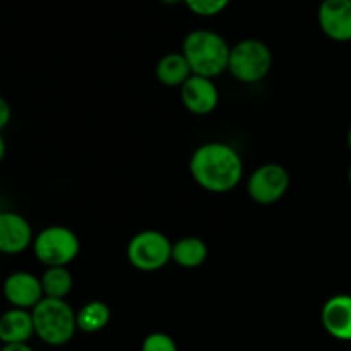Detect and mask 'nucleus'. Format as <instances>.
I'll return each mask as SVG.
<instances>
[{"label":"nucleus","instance_id":"412c9836","mask_svg":"<svg viewBox=\"0 0 351 351\" xmlns=\"http://www.w3.org/2000/svg\"><path fill=\"white\" fill-rule=\"evenodd\" d=\"M2 351H34L29 343H19V345H3Z\"/></svg>","mask_w":351,"mask_h":351},{"label":"nucleus","instance_id":"f3484780","mask_svg":"<svg viewBox=\"0 0 351 351\" xmlns=\"http://www.w3.org/2000/svg\"><path fill=\"white\" fill-rule=\"evenodd\" d=\"M43 295L47 298L65 300L74 287V278L67 267H47L40 276Z\"/></svg>","mask_w":351,"mask_h":351},{"label":"nucleus","instance_id":"20e7f679","mask_svg":"<svg viewBox=\"0 0 351 351\" xmlns=\"http://www.w3.org/2000/svg\"><path fill=\"white\" fill-rule=\"evenodd\" d=\"M273 51L257 38H245L235 43L230 51L228 72L243 84H256L269 74Z\"/></svg>","mask_w":351,"mask_h":351},{"label":"nucleus","instance_id":"423d86ee","mask_svg":"<svg viewBox=\"0 0 351 351\" xmlns=\"http://www.w3.org/2000/svg\"><path fill=\"white\" fill-rule=\"evenodd\" d=\"M173 243L158 230H143L130 239L127 245V259L136 269L144 273L160 271L171 261Z\"/></svg>","mask_w":351,"mask_h":351},{"label":"nucleus","instance_id":"393cba45","mask_svg":"<svg viewBox=\"0 0 351 351\" xmlns=\"http://www.w3.org/2000/svg\"><path fill=\"white\" fill-rule=\"evenodd\" d=\"M348 180H350V184H351V167H350V171H348Z\"/></svg>","mask_w":351,"mask_h":351},{"label":"nucleus","instance_id":"39448f33","mask_svg":"<svg viewBox=\"0 0 351 351\" xmlns=\"http://www.w3.org/2000/svg\"><path fill=\"white\" fill-rule=\"evenodd\" d=\"M33 254L47 267H67L77 257L81 242L71 228L51 225L34 235Z\"/></svg>","mask_w":351,"mask_h":351},{"label":"nucleus","instance_id":"4be33fe9","mask_svg":"<svg viewBox=\"0 0 351 351\" xmlns=\"http://www.w3.org/2000/svg\"><path fill=\"white\" fill-rule=\"evenodd\" d=\"M5 153H7V143L5 139H3L2 132H0V163H2L3 158H5Z\"/></svg>","mask_w":351,"mask_h":351},{"label":"nucleus","instance_id":"a878e982","mask_svg":"<svg viewBox=\"0 0 351 351\" xmlns=\"http://www.w3.org/2000/svg\"><path fill=\"white\" fill-rule=\"evenodd\" d=\"M2 346H3V345H2V341H0V351H2Z\"/></svg>","mask_w":351,"mask_h":351},{"label":"nucleus","instance_id":"ddd939ff","mask_svg":"<svg viewBox=\"0 0 351 351\" xmlns=\"http://www.w3.org/2000/svg\"><path fill=\"white\" fill-rule=\"evenodd\" d=\"M34 336L33 314L24 308H7L0 314V341L2 345L29 343Z\"/></svg>","mask_w":351,"mask_h":351},{"label":"nucleus","instance_id":"0eeeda50","mask_svg":"<svg viewBox=\"0 0 351 351\" xmlns=\"http://www.w3.org/2000/svg\"><path fill=\"white\" fill-rule=\"evenodd\" d=\"M290 187V173L280 163H264L247 180V192L257 204L271 206L281 201Z\"/></svg>","mask_w":351,"mask_h":351},{"label":"nucleus","instance_id":"1a4fd4ad","mask_svg":"<svg viewBox=\"0 0 351 351\" xmlns=\"http://www.w3.org/2000/svg\"><path fill=\"white\" fill-rule=\"evenodd\" d=\"M34 233L31 223L14 211L0 213V254L17 256L33 245Z\"/></svg>","mask_w":351,"mask_h":351},{"label":"nucleus","instance_id":"9d476101","mask_svg":"<svg viewBox=\"0 0 351 351\" xmlns=\"http://www.w3.org/2000/svg\"><path fill=\"white\" fill-rule=\"evenodd\" d=\"M180 98L189 112L202 117L215 112L219 103V91L213 79L192 74L180 88Z\"/></svg>","mask_w":351,"mask_h":351},{"label":"nucleus","instance_id":"5701e85b","mask_svg":"<svg viewBox=\"0 0 351 351\" xmlns=\"http://www.w3.org/2000/svg\"><path fill=\"white\" fill-rule=\"evenodd\" d=\"M160 2L167 3V5H175V3H180V2H184V0H160Z\"/></svg>","mask_w":351,"mask_h":351},{"label":"nucleus","instance_id":"bb28decb","mask_svg":"<svg viewBox=\"0 0 351 351\" xmlns=\"http://www.w3.org/2000/svg\"><path fill=\"white\" fill-rule=\"evenodd\" d=\"M0 213H2V204H0Z\"/></svg>","mask_w":351,"mask_h":351},{"label":"nucleus","instance_id":"f257e3e1","mask_svg":"<svg viewBox=\"0 0 351 351\" xmlns=\"http://www.w3.org/2000/svg\"><path fill=\"white\" fill-rule=\"evenodd\" d=\"M189 170L199 187L213 194H226L242 182L243 161L226 143H206L192 153Z\"/></svg>","mask_w":351,"mask_h":351},{"label":"nucleus","instance_id":"2eb2a0df","mask_svg":"<svg viewBox=\"0 0 351 351\" xmlns=\"http://www.w3.org/2000/svg\"><path fill=\"white\" fill-rule=\"evenodd\" d=\"M208 243L199 237H184L177 240L171 249V261L185 269H195L208 259Z\"/></svg>","mask_w":351,"mask_h":351},{"label":"nucleus","instance_id":"9b49d317","mask_svg":"<svg viewBox=\"0 0 351 351\" xmlns=\"http://www.w3.org/2000/svg\"><path fill=\"white\" fill-rule=\"evenodd\" d=\"M322 33L332 41H351V0H322L317 10Z\"/></svg>","mask_w":351,"mask_h":351},{"label":"nucleus","instance_id":"b1692460","mask_svg":"<svg viewBox=\"0 0 351 351\" xmlns=\"http://www.w3.org/2000/svg\"><path fill=\"white\" fill-rule=\"evenodd\" d=\"M348 146H350V149H351V127H350V130H348Z\"/></svg>","mask_w":351,"mask_h":351},{"label":"nucleus","instance_id":"f8f14e48","mask_svg":"<svg viewBox=\"0 0 351 351\" xmlns=\"http://www.w3.org/2000/svg\"><path fill=\"white\" fill-rule=\"evenodd\" d=\"M321 321L326 332L339 341H351V295H335L324 304Z\"/></svg>","mask_w":351,"mask_h":351},{"label":"nucleus","instance_id":"6ab92c4d","mask_svg":"<svg viewBox=\"0 0 351 351\" xmlns=\"http://www.w3.org/2000/svg\"><path fill=\"white\" fill-rule=\"evenodd\" d=\"M141 351H178V346L167 332H151L144 338Z\"/></svg>","mask_w":351,"mask_h":351},{"label":"nucleus","instance_id":"6e6552de","mask_svg":"<svg viewBox=\"0 0 351 351\" xmlns=\"http://www.w3.org/2000/svg\"><path fill=\"white\" fill-rule=\"evenodd\" d=\"M2 295L14 308L33 311L45 298L41 280L29 271H14L3 280Z\"/></svg>","mask_w":351,"mask_h":351},{"label":"nucleus","instance_id":"dca6fc26","mask_svg":"<svg viewBox=\"0 0 351 351\" xmlns=\"http://www.w3.org/2000/svg\"><path fill=\"white\" fill-rule=\"evenodd\" d=\"M77 319V329L86 335H95L103 331L112 319V311L108 305L101 300H91L82 305L81 311L75 312Z\"/></svg>","mask_w":351,"mask_h":351},{"label":"nucleus","instance_id":"a211bd4d","mask_svg":"<svg viewBox=\"0 0 351 351\" xmlns=\"http://www.w3.org/2000/svg\"><path fill=\"white\" fill-rule=\"evenodd\" d=\"M232 0H184L191 12L201 17H213L221 14Z\"/></svg>","mask_w":351,"mask_h":351},{"label":"nucleus","instance_id":"7ed1b4c3","mask_svg":"<svg viewBox=\"0 0 351 351\" xmlns=\"http://www.w3.org/2000/svg\"><path fill=\"white\" fill-rule=\"evenodd\" d=\"M31 314H33L34 336H38L40 341L48 346L67 345L77 331L75 312L67 304V300L45 297L31 311Z\"/></svg>","mask_w":351,"mask_h":351},{"label":"nucleus","instance_id":"4468645a","mask_svg":"<svg viewBox=\"0 0 351 351\" xmlns=\"http://www.w3.org/2000/svg\"><path fill=\"white\" fill-rule=\"evenodd\" d=\"M191 75V65L182 51L163 55L156 64V79L168 88H182Z\"/></svg>","mask_w":351,"mask_h":351},{"label":"nucleus","instance_id":"f03ea898","mask_svg":"<svg viewBox=\"0 0 351 351\" xmlns=\"http://www.w3.org/2000/svg\"><path fill=\"white\" fill-rule=\"evenodd\" d=\"M230 51L228 41L211 29L191 31L182 45V53L187 58L192 74L209 79L228 71Z\"/></svg>","mask_w":351,"mask_h":351},{"label":"nucleus","instance_id":"aec40b11","mask_svg":"<svg viewBox=\"0 0 351 351\" xmlns=\"http://www.w3.org/2000/svg\"><path fill=\"white\" fill-rule=\"evenodd\" d=\"M10 120H12V108H10V103L7 101L3 96H0V132L9 125Z\"/></svg>","mask_w":351,"mask_h":351}]
</instances>
